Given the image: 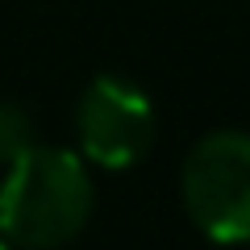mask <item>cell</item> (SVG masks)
<instances>
[{"label": "cell", "instance_id": "obj_1", "mask_svg": "<svg viewBox=\"0 0 250 250\" xmlns=\"http://www.w3.org/2000/svg\"><path fill=\"white\" fill-rule=\"evenodd\" d=\"M92 217V175L80 154L29 146L0 184V233L21 250H54Z\"/></svg>", "mask_w": 250, "mask_h": 250}, {"label": "cell", "instance_id": "obj_2", "mask_svg": "<svg viewBox=\"0 0 250 250\" xmlns=\"http://www.w3.org/2000/svg\"><path fill=\"white\" fill-rule=\"evenodd\" d=\"M184 208L221 246L250 242V134L217 129L184 159Z\"/></svg>", "mask_w": 250, "mask_h": 250}, {"label": "cell", "instance_id": "obj_3", "mask_svg": "<svg viewBox=\"0 0 250 250\" xmlns=\"http://www.w3.org/2000/svg\"><path fill=\"white\" fill-rule=\"evenodd\" d=\"M75 134H80V150L96 167L125 171L154 142V108L146 92L129 80L96 75L75 108Z\"/></svg>", "mask_w": 250, "mask_h": 250}, {"label": "cell", "instance_id": "obj_4", "mask_svg": "<svg viewBox=\"0 0 250 250\" xmlns=\"http://www.w3.org/2000/svg\"><path fill=\"white\" fill-rule=\"evenodd\" d=\"M29 146H34V121H29V113L9 104V100H0V163L9 167Z\"/></svg>", "mask_w": 250, "mask_h": 250}, {"label": "cell", "instance_id": "obj_5", "mask_svg": "<svg viewBox=\"0 0 250 250\" xmlns=\"http://www.w3.org/2000/svg\"><path fill=\"white\" fill-rule=\"evenodd\" d=\"M0 250H13V242H9V238H0Z\"/></svg>", "mask_w": 250, "mask_h": 250}]
</instances>
